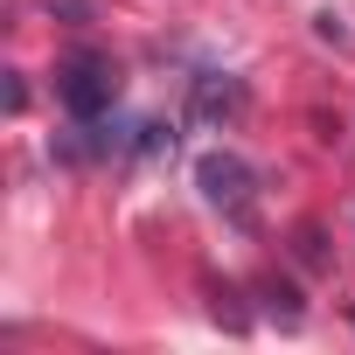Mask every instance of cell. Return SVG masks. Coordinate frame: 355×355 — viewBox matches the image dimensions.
Wrapping results in <instances>:
<instances>
[{
	"instance_id": "6",
	"label": "cell",
	"mask_w": 355,
	"mask_h": 355,
	"mask_svg": "<svg viewBox=\"0 0 355 355\" xmlns=\"http://www.w3.org/2000/svg\"><path fill=\"white\" fill-rule=\"evenodd\" d=\"M313 28H320V35H327V42H334V49H341V42H348V28H341V15H320V21H313Z\"/></svg>"
},
{
	"instance_id": "3",
	"label": "cell",
	"mask_w": 355,
	"mask_h": 355,
	"mask_svg": "<svg viewBox=\"0 0 355 355\" xmlns=\"http://www.w3.org/2000/svg\"><path fill=\"white\" fill-rule=\"evenodd\" d=\"M244 112V84L223 77V70H202L196 77V98H189V119L196 125H216V119H237Z\"/></svg>"
},
{
	"instance_id": "5",
	"label": "cell",
	"mask_w": 355,
	"mask_h": 355,
	"mask_svg": "<svg viewBox=\"0 0 355 355\" xmlns=\"http://www.w3.org/2000/svg\"><path fill=\"white\" fill-rule=\"evenodd\" d=\"M42 8H49V15H70V21H84V15H91V0H42Z\"/></svg>"
},
{
	"instance_id": "1",
	"label": "cell",
	"mask_w": 355,
	"mask_h": 355,
	"mask_svg": "<svg viewBox=\"0 0 355 355\" xmlns=\"http://www.w3.org/2000/svg\"><path fill=\"white\" fill-rule=\"evenodd\" d=\"M196 189H202V202H209L223 223H237V230L258 223V167H251L244 153L209 146V153L196 160Z\"/></svg>"
},
{
	"instance_id": "2",
	"label": "cell",
	"mask_w": 355,
	"mask_h": 355,
	"mask_svg": "<svg viewBox=\"0 0 355 355\" xmlns=\"http://www.w3.org/2000/svg\"><path fill=\"white\" fill-rule=\"evenodd\" d=\"M56 98H63L70 119H105V112L119 105V70H112V56H98V49L63 56V70H56Z\"/></svg>"
},
{
	"instance_id": "4",
	"label": "cell",
	"mask_w": 355,
	"mask_h": 355,
	"mask_svg": "<svg viewBox=\"0 0 355 355\" xmlns=\"http://www.w3.org/2000/svg\"><path fill=\"white\" fill-rule=\"evenodd\" d=\"M132 153H139V160H153V153H174V125H160V119H139V125H132Z\"/></svg>"
}]
</instances>
